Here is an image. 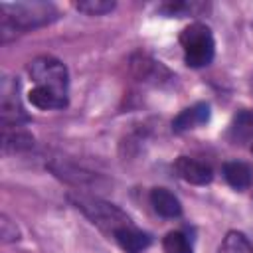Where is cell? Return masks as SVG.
Returning a JSON list of instances; mask_svg holds the SVG:
<instances>
[{"label":"cell","mask_w":253,"mask_h":253,"mask_svg":"<svg viewBox=\"0 0 253 253\" xmlns=\"http://www.w3.org/2000/svg\"><path fill=\"white\" fill-rule=\"evenodd\" d=\"M79 12H85L89 16H101V14H107L115 8V2L113 0H83V2H77L75 4Z\"/></svg>","instance_id":"16"},{"label":"cell","mask_w":253,"mask_h":253,"mask_svg":"<svg viewBox=\"0 0 253 253\" xmlns=\"http://www.w3.org/2000/svg\"><path fill=\"white\" fill-rule=\"evenodd\" d=\"M251 136H253V113L251 111L239 113L231 125V138L237 142V140H247Z\"/></svg>","instance_id":"13"},{"label":"cell","mask_w":253,"mask_h":253,"mask_svg":"<svg viewBox=\"0 0 253 253\" xmlns=\"http://www.w3.org/2000/svg\"><path fill=\"white\" fill-rule=\"evenodd\" d=\"M150 204L154 211L160 213L162 217H178L182 213L180 200L166 188H154L150 192Z\"/></svg>","instance_id":"8"},{"label":"cell","mask_w":253,"mask_h":253,"mask_svg":"<svg viewBox=\"0 0 253 253\" xmlns=\"http://www.w3.org/2000/svg\"><path fill=\"white\" fill-rule=\"evenodd\" d=\"M208 121H210V105L208 103H196V105L184 109L172 121V128H174V132H184V130L196 128Z\"/></svg>","instance_id":"7"},{"label":"cell","mask_w":253,"mask_h":253,"mask_svg":"<svg viewBox=\"0 0 253 253\" xmlns=\"http://www.w3.org/2000/svg\"><path fill=\"white\" fill-rule=\"evenodd\" d=\"M178 176L190 184H196V186H206L211 182L213 174H211V168L206 166L204 162H198L194 158H188V156H180L174 164Z\"/></svg>","instance_id":"6"},{"label":"cell","mask_w":253,"mask_h":253,"mask_svg":"<svg viewBox=\"0 0 253 253\" xmlns=\"http://www.w3.org/2000/svg\"><path fill=\"white\" fill-rule=\"evenodd\" d=\"M28 73L38 87H45L57 95L67 97V69L59 59L51 55L36 57L28 65Z\"/></svg>","instance_id":"4"},{"label":"cell","mask_w":253,"mask_h":253,"mask_svg":"<svg viewBox=\"0 0 253 253\" xmlns=\"http://www.w3.org/2000/svg\"><path fill=\"white\" fill-rule=\"evenodd\" d=\"M32 146H34V136L30 132L20 130V128L10 130L8 126H4V132H2L4 152H22V150H28Z\"/></svg>","instance_id":"11"},{"label":"cell","mask_w":253,"mask_h":253,"mask_svg":"<svg viewBox=\"0 0 253 253\" xmlns=\"http://www.w3.org/2000/svg\"><path fill=\"white\" fill-rule=\"evenodd\" d=\"M219 253H253L251 243L247 241V237L239 231H229L223 237V243L219 247Z\"/></svg>","instance_id":"14"},{"label":"cell","mask_w":253,"mask_h":253,"mask_svg":"<svg viewBox=\"0 0 253 253\" xmlns=\"http://www.w3.org/2000/svg\"><path fill=\"white\" fill-rule=\"evenodd\" d=\"M69 200L93 221L97 223L99 227L103 229H109V231H117V229H123V227H132L130 225V219L119 210L115 208L113 204H107L99 198H91V196H85V194H71Z\"/></svg>","instance_id":"2"},{"label":"cell","mask_w":253,"mask_h":253,"mask_svg":"<svg viewBox=\"0 0 253 253\" xmlns=\"http://www.w3.org/2000/svg\"><path fill=\"white\" fill-rule=\"evenodd\" d=\"M162 247H164V253H192V245H190L188 237L180 231L166 233Z\"/></svg>","instance_id":"15"},{"label":"cell","mask_w":253,"mask_h":253,"mask_svg":"<svg viewBox=\"0 0 253 253\" xmlns=\"http://www.w3.org/2000/svg\"><path fill=\"white\" fill-rule=\"evenodd\" d=\"M180 43L184 47V61L190 67H204L211 63L215 53V43L211 32L204 24H190L180 34Z\"/></svg>","instance_id":"1"},{"label":"cell","mask_w":253,"mask_h":253,"mask_svg":"<svg viewBox=\"0 0 253 253\" xmlns=\"http://www.w3.org/2000/svg\"><path fill=\"white\" fill-rule=\"evenodd\" d=\"M251 152H253V142H251Z\"/></svg>","instance_id":"18"},{"label":"cell","mask_w":253,"mask_h":253,"mask_svg":"<svg viewBox=\"0 0 253 253\" xmlns=\"http://www.w3.org/2000/svg\"><path fill=\"white\" fill-rule=\"evenodd\" d=\"M28 101L34 107L43 109V111H47V109H63L67 105V97L57 95V93H53V91H49L45 87H38V85L28 93Z\"/></svg>","instance_id":"10"},{"label":"cell","mask_w":253,"mask_h":253,"mask_svg":"<svg viewBox=\"0 0 253 253\" xmlns=\"http://www.w3.org/2000/svg\"><path fill=\"white\" fill-rule=\"evenodd\" d=\"M18 81L12 77H4L0 85V117L4 126H18L20 123L28 121V115L18 97Z\"/></svg>","instance_id":"5"},{"label":"cell","mask_w":253,"mask_h":253,"mask_svg":"<svg viewBox=\"0 0 253 253\" xmlns=\"http://www.w3.org/2000/svg\"><path fill=\"white\" fill-rule=\"evenodd\" d=\"M0 237H2V243H10V241L20 239V231H18L16 223L8 219V215L0 217Z\"/></svg>","instance_id":"17"},{"label":"cell","mask_w":253,"mask_h":253,"mask_svg":"<svg viewBox=\"0 0 253 253\" xmlns=\"http://www.w3.org/2000/svg\"><path fill=\"white\" fill-rule=\"evenodd\" d=\"M115 239L119 243V247L126 253H140L142 249H146L150 245V237L134 227H123V229H117L115 233Z\"/></svg>","instance_id":"9"},{"label":"cell","mask_w":253,"mask_h":253,"mask_svg":"<svg viewBox=\"0 0 253 253\" xmlns=\"http://www.w3.org/2000/svg\"><path fill=\"white\" fill-rule=\"evenodd\" d=\"M2 18H6L16 30L38 28L51 22L57 16V10L49 2H16V4H2Z\"/></svg>","instance_id":"3"},{"label":"cell","mask_w":253,"mask_h":253,"mask_svg":"<svg viewBox=\"0 0 253 253\" xmlns=\"http://www.w3.org/2000/svg\"><path fill=\"white\" fill-rule=\"evenodd\" d=\"M223 176L227 184L235 190H245L251 184V170L243 162H237V160L223 164Z\"/></svg>","instance_id":"12"}]
</instances>
